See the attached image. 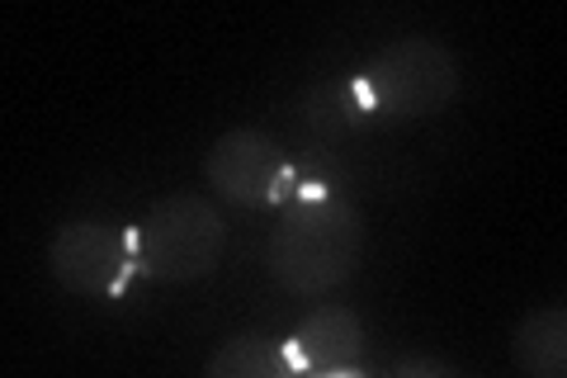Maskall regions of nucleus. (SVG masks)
<instances>
[{
    "label": "nucleus",
    "mask_w": 567,
    "mask_h": 378,
    "mask_svg": "<svg viewBox=\"0 0 567 378\" xmlns=\"http://www.w3.org/2000/svg\"><path fill=\"white\" fill-rule=\"evenodd\" d=\"M458 95V62L445 43L406 33L379 48L364 67L346 71L336 85H312L303 95V119L327 133L379 129V123H412L440 114Z\"/></svg>",
    "instance_id": "1"
},
{
    "label": "nucleus",
    "mask_w": 567,
    "mask_h": 378,
    "mask_svg": "<svg viewBox=\"0 0 567 378\" xmlns=\"http://www.w3.org/2000/svg\"><path fill=\"white\" fill-rule=\"evenodd\" d=\"M364 251V218L346 200H298L284 208L270 242H265V265L284 294L312 298L341 289L354 275Z\"/></svg>",
    "instance_id": "2"
},
{
    "label": "nucleus",
    "mask_w": 567,
    "mask_h": 378,
    "mask_svg": "<svg viewBox=\"0 0 567 378\" xmlns=\"http://www.w3.org/2000/svg\"><path fill=\"white\" fill-rule=\"evenodd\" d=\"M227 223L204 194H171L137 223V275L156 284H194L218 269Z\"/></svg>",
    "instance_id": "3"
},
{
    "label": "nucleus",
    "mask_w": 567,
    "mask_h": 378,
    "mask_svg": "<svg viewBox=\"0 0 567 378\" xmlns=\"http://www.w3.org/2000/svg\"><path fill=\"white\" fill-rule=\"evenodd\" d=\"M52 279L76 298H118L137 275V227L110 218H71L48 246Z\"/></svg>",
    "instance_id": "4"
},
{
    "label": "nucleus",
    "mask_w": 567,
    "mask_h": 378,
    "mask_svg": "<svg viewBox=\"0 0 567 378\" xmlns=\"http://www.w3.org/2000/svg\"><path fill=\"white\" fill-rule=\"evenodd\" d=\"M204 180L218 200L237 208H284L298 190V171L265 129H233L204 152Z\"/></svg>",
    "instance_id": "5"
},
{
    "label": "nucleus",
    "mask_w": 567,
    "mask_h": 378,
    "mask_svg": "<svg viewBox=\"0 0 567 378\" xmlns=\"http://www.w3.org/2000/svg\"><path fill=\"white\" fill-rule=\"evenodd\" d=\"M293 374H336L354 378L364 355V321L354 308H317L312 317L298 321L293 336H284Z\"/></svg>",
    "instance_id": "6"
},
{
    "label": "nucleus",
    "mask_w": 567,
    "mask_h": 378,
    "mask_svg": "<svg viewBox=\"0 0 567 378\" xmlns=\"http://www.w3.org/2000/svg\"><path fill=\"white\" fill-rule=\"evenodd\" d=\"M511 355L529 378H563L567 374V308L544 303L525 313L511 331Z\"/></svg>",
    "instance_id": "7"
},
{
    "label": "nucleus",
    "mask_w": 567,
    "mask_h": 378,
    "mask_svg": "<svg viewBox=\"0 0 567 378\" xmlns=\"http://www.w3.org/2000/svg\"><path fill=\"white\" fill-rule=\"evenodd\" d=\"M289 350L284 340L265 336V331H246L223 340V350L208 359V378H289Z\"/></svg>",
    "instance_id": "8"
},
{
    "label": "nucleus",
    "mask_w": 567,
    "mask_h": 378,
    "mask_svg": "<svg viewBox=\"0 0 567 378\" xmlns=\"http://www.w3.org/2000/svg\"><path fill=\"white\" fill-rule=\"evenodd\" d=\"M458 369L445 365V359H398L393 378H454Z\"/></svg>",
    "instance_id": "9"
}]
</instances>
